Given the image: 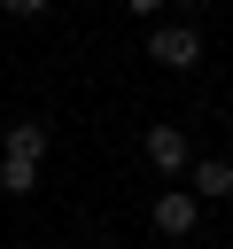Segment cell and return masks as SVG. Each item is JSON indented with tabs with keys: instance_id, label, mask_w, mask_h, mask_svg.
I'll list each match as a JSON object with an SVG mask.
<instances>
[{
	"instance_id": "6da1fadb",
	"label": "cell",
	"mask_w": 233,
	"mask_h": 249,
	"mask_svg": "<svg viewBox=\"0 0 233 249\" xmlns=\"http://www.w3.org/2000/svg\"><path fill=\"white\" fill-rule=\"evenodd\" d=\"M148 62L194 70V62H202V31H194V23H155V31H148Z\"/></svg>"
},
{
	"instance_id": "7a4b0ae2",
	"label": "cell",
	"mask_w": 233,
	"mask_h": 249,
	"mask_svg": "<svg viewBox=\"0 0 233 249\" xmlns=\"http://www.w3.org/2000/svg\"><path fill=\"white\" fill-rule=\"evenodd\" d=\"M148 163H155L163 179H179V171L194 163V148H186V132H179V124H148Z\"/></svg>"
},
{
	"instance_id": "3957f363",
	"label": "cell",
	"mask_w": 233,
	"mask_h": 249,
	"mask_svg": "<svg viewBox=\"0 0 233 249\" xmlns=\"http://www.w3.org/2000/svg\"><path fill=\"white\" fill-rule=\"evenodd\" d=\"M155 233H171V241L194 233V195H186V187H163V195H155Z\"/></svg>"
},
{
	"instance_id": "277c9868",
	"label": "cell",
	"mask_w": 233,
	"mask_h": 249,
	"mask_svg": "<svg viewBox=\"0 0 233 249\" xmlns=\"http://www.w3.org/2000/svg\"><path fill=\"white\" fill-rule=\"evenodd\" d=\"M186 195H210V202H217V195H233V163H225V156L186 163Z\"/></svg>"
},
{
	"instance_id": "5b68a950",
	"label": "cell",
	"mask_w": 233,
	"mask_h": 249,
	"mask_svg": "<svg viewBox=\"0 0 233 249\" xmlns=\"http://www.w3.org/2000/svg\"><path fill=\"white\" fill-rule=\"evenodd\" d=\"M39 187V163L31 156H0V195H31Z\"/></svg>"
},
{
	"instance_id": "8992f818",
	"label": "cell",
	"mask_w": 233,
	"mask_h": 249,
	"mask_svg": "<svg viewBox=\"0 0 233 249\" xmlns=\"http://www.w3.org/2000/svg\"><path fill=\"white\" fill-rule=\"evenodd\" d=\"M8 156H47V124H8Z\"/></svg>"
},
{
	"instance_id": "52a82bcc",
	"label": "cell",
	"mask_w": 233,
	"mask_h": 249,
	"mask_svg": "<svg viewBox=\"0 0 233 249\" xmlns=\"http://www.w3.org/2000/svg\"><path fill=\"white\" fill-rule=\"evenodd\" d=\"M0 8H8V16H47L54 0H0Z\"/></svg>"
},
{
	"instance_id": "ba28073f",
	"label": "cell",
	"mask_w": 233,
	"mask_h": 249,
	"mask_svg": "<svg viewBox=\"0 0 233 249\" xmlns=\"http://www.w3.org/2000/svg\"><path fill=\"white\" fill-rule=\"evenodd\" d=\"M124 8H132V16H148V23H155V8H163V0H124Z\"/></svg>"
},
{
	"instance_id": "9c48e42d",
	"label": "cell",
	"mask_w": 233,
	"mask_h": 249,
	"mask_svg": "<svg viewBox=\"0 0 233 249\" xmlns=\"http://www.w3.org/2000/svg\"><path fill=\"white\" fill-rule=\"evenodd\" d=\"M163 8H202V0H163Z\"/></svg>"
}]
</instances>
